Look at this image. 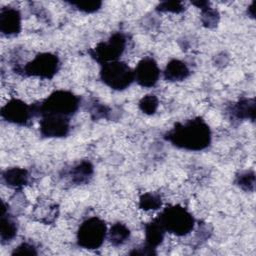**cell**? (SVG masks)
Here are the masks:
<instances>
[{
    "mask_svg": "<svg viewBox=\"0 0 256 256\" xmlns=\"http://www.w3.org/2000/svg\"><path fill=\"white\" fill-rule=\"evenodd\" d=\"M211 130L201 117H195L184 123H176L165 133L164 139L173 146L188 151H202L211 143Z\"/></svg>",
    "mask_w": 256,
    "mask_h": 256,
    "instance_id": "6da1fadb",
    "label": "cell"
},
{
    "mask_svg": "<svg viewBox=\"0 0 256 256\" xmlns=\"http://www.w3.org/2000/svg\"><path fill=\"white\" fill-rule=\"evenodd\" d=\"M81 98L69 90H55L44 100L33 103L34 116L55 114L70 117L80 106Z\"/></svg>",
    "mask_w": 256,
    "mask_h": 256,
    "instance_id": "7a4b0ae2",
    "label": "cell"
},
{
    "mask_svg": "<svg viewBox=\"0 0 256 256\" xmlns=\"http://www.w3.org/2000/svg\"><path fill=\"white\" fill-rule=\"evenodd\" d=\"M166 232L176 236L189 234L195 225L193 215L181 205H169L157 216Z\"/></svg>",
    "mask_w": 256,
    "mask_h": 256,
    "instance_id": "3957f363",
    "label": "cell"
},
{
    "mask_svg": "<svg viewBox=\"0 0 256 256\" xmlns=\"http://www.w3.org/2000/svg\"><path fill=\"white\" fill-rule=\"evenodd\" d=\"M100 79L109 88L122 91L127 89L135 81L134 70L123 61H112L102 65Z\"/></svg>",
    "mask_w": 256,
    "mask_h": 256,
    "instance_id": "277c9868",
    "label": "cell"
},
{
    "mask_svg": "<svg viewBox=\"0 0 256 256\" xmlns=\"http://www.w3.org/2000/svg\"><path fill=\"white\" fill-rule=\"evenodd\" d=\"M107 235L106 223L93 216L84 220L77 230V244L81 248L95 250L102 246Z\"/></svg>",
    "mask_w": 256,
    "mask_h": 256,
    "instance_id": "5b68a950",
    "label": "cell"
},
{
    "mask_svg": "<svg viewBox=\"0 0 256 256\" xmlns=\"http://www.w3.org/2000/svg\"><path fill=\"white\" fill-rule=\"evenodd\" d=\"M59 68L60 61L57 55L50 52H42L38 53L22 68L16 69V72L29 77L52 79L57 74Z\"/></svg>",
    "mask_w": 256,
    "mask_h": 256,
    "instance_id": "8992f818",
    "label": "cell"
},
{
    "mask_svg": "<svg viewBox=\"0 0 256 256\" xmlns=\"http://www.w3.org/2000/svg\"><path fill=\"white\" fill-rule=\"evenodd\" d=\"M127 45V38L122 32L113 33L107 41L99 42L94 48L88 51L90 57L103 65L117 61L124 53Z\"/></svg>",
    "mask_w": 256,
    "mask_h": 256,
    "instance_id": "52a82bcc",
    "label": "cell"
},
{
    "mask_svg": "<svg viewBox=\"0 0 256 256\" xmlns=\"http://www.w3.org/2000/svg\"><path fill=\"white\" fill-rule=\"evenodd\" d=\"M34 117L32 104H27L24 101L12 98L1 108V118L12 124L26 126Z\"/></svg>",
    "mask_w": 256,
    "mask_h": 256,
    "instance_id": "ba28073f",
    "label": "cell"
},
{
    "mask_svg": "<svg viewBox=\"0 0 256 256\" xmlns=\"http://www.w3.org/2000/svg\"><path fill=\"white\" fill-rule=\"evenodd\" d=\"M70 132V117L47 114L41 116L40 133L46 138L66 137Z\"/></svg>",
    "mask_w": 256,
    "mask_h": 256,
    "instance_id": "9c48e42d",
    "label": "cell"
},
{
    "mask_svg": "<svg viewBox=\"0 0 256 256\" xmlns=\"http://www.w3.org/2000/svg\"><path fill=\"white\" fill-rule=\"evenodd\" d=\"M135 81L144 88H151L156 85L160 77V69L152 57L142 58L134 69Z\"/></svg>",
    "mask_w": 256,
    "mask_h": 256,
    "instance_id": "30bf717a",
    "label": "cell"
},
{
    "mask_svg": "<svg viewBox=\"0 0 256 256\" xmlns=\"http://www.w3.org/2000/svg\"><path fill=\"white\" fill-rule=\"evenodd\" d=\"M21 13L18 9L10 6L0 10V31L5 36H14L21 31Z\"/></svg>",
    "mask_w": 256,
    "mask_h": 256,
    "instance_id": "8fae6325",
    "label": "cell"
},
{
    "mask_svg": "<svg viewBox=\"0 0 256 256\" xmlns=\"http://www.w3.org/2000/svg\"><path fill=\"white\" fill-rule=\"evenodd\" d=\"M255 99L241 98L229 107V114L236 120H255Z\"/></svg>",
    "mask_w": 256,
    "mask_h": 256,
    "instance_id": "7c38bea8",
    "label": "cell"
},
{
    "mask_svg": "<svg viewBox=\"0 0 256 256\" xmlns=\"http://www.w3.org/2000/svg\"><path fill=\"white\" fill-rule=\"evenodd\" d=\"M94 173V167L92 163L88 160H82L75 164L67 172V176L70 178L71 182L76 185L86 184L90 181Z\"/></svg>",
    "mask_w": 256,
    "mask_h": 256,
    "instance_id": "4fadbf2b",
    "label": "cell"
},
{
    "mask_svg": "<svg viewBox=\"0 0 256 256\" xmlns=\"http://www.w3.org/2000/svg\"><path fill=\"white\" fill-rule=\"evenodd\" d=\"M164 79L169 82H180L190 75V69L187 64L179 59L170 60L164 69Z\"/></svg>",
    "mask_w": 256,
    "mask_h": 256,
    "instance_id": "5bb4252c",
    "label": "cell"
},
{
    "mask_svg": "<svg viewBox=\"0 0 256 256\" xmlns=\"http://www.w3.org/2000/svg\"><path fill=\"white\" fill-rule=\"evenodd\" d=\"M145 229V245L148 246L149 248L156 249L164 239L165 236V229L159 222V220L154 218L152 221L149 223H146L144 226Z\"/></svg>",
    "mask_w": 256,
    "mask_h": 256,
    "instance_id": "9a60e30c",
    "label": "cell"
},
{
    "mask_svg": "<svg viewBox=\"0 0 256 256\" xmlns=\"http://www.w3.org/2000/svg\"><path fill=\"white\" fill-rule=\"evenodd\" d=\"M17 224L8 213V208L6 203H2V212H1V224H0V238L1 243L5 244L11 241L17 234Z\"/></svg>",
    "mask_w": 256,
    "mask_h": 256,
    "instance_id": "2e32d148",
    "label": "cell"
},
{
    "mask_svg": "<svg viewBox=\"0 0 256 256\" xmlns=\"http://www.w3.org/2000/svg\"><path fill=\"white\" fill-rule=\"evenodd\" d=\"M2 179L7 186L19 189L28 183L29 173L24 168L11 167L3 171Z\"/></svg>",
    "mask_w": 256,
    "mask_h": 256,
    "instance_id": "e0dca14e",
    "label": "cell"
},
{
    "mask_svg": "<svg viewBox=\"0 0 256 256\" xmlns=\"http://www.w3.org/2000/svg\"><path fill=\"white\" fill-rule=\"evenodd\" d=\"M193 5L197 6L201 10V22L207 28H214L219 22V13L216 9L210 7L207 1H194Z\"/></svg>",
    "mask_w": 256,
    "mask_h": 256,
    "instance_id": "ac0fdd59",
    "label": "cell"
},
{
    "mask_svg": "<svg viewBox=\"0 0 256 256\" xmlns=\"http://www.w3.org/2000/svg\"><path fill=\"white\" fill-rule=\"evenodd\" d=\"M130 234L131 232L125 224L121 222H116L110 227V230L108 232V239L113 246L117 247L126 243L127 240L130 238Z\"/></svg>",
    "mask_w": 256,
    "mask_h": 256,
    "instance_id": "d6986e66",
    "label": "cell"
},
{
    "mask_svg": "<svg viewBox=\"0 0 256 256\" xmlns=\"http://www.w3.org/2000/svg\"><path fill=\"white\" fill-rule=\"evenodd\" d=\"M162 205V200L159 194L153 192H147L140 196L139 207L145 211L159 209Z\"/></svg>",
    "mask_w": 256,
    "mask_h": 256,
    "instance_id": "ffe728a7",
    "label": "cell"
},
{
    "mask_svg": "<svg viewBox=\"0 0 256 256\" xmlns=\"http://www.w3.org/2000/svg\"><path fill=\"white\" fill-rule=\"evenodd\" d=\"M235 183L245 191H253L255 186V173L252 170L242 171L235 177Z\"/></svg>",
    "mask_w": 256,
    "mask_h": 256,
    "instance_id": "44dd1931",
    "label": "cell"
},
{
    "mask_svg": "<svg viewBox=\"0 0 256 256\" xmlns=\"http://www.w3.org/2000/svg\"><path fill=\"white\" fill-rule=\"evenodd\" d=\"M139 109L147 115H153L159 106V100L154 94H147L142 97L138 103Z\"/></svg>",
    "mask_w": 256,
    "mask_h": 256,
    "instance_id": "7402d4cb",
    "label": "cell"
},
{
    "mask_svg": "<svg viewBox=\"0 0 256 256\" xmlns=\"http://www.w3.org/2000/svg\"><path fill=\"white\" fill-rule=\"evenodd\" d=\"M68 3L71 6H74L77 10L84 13H94L98 11L102 6V2L98 0H80V1H72Z\"/></svg>",
    "mask_w": 256,
    "mask_h": 256,
    "instance_id": "603a6c76",
    "label": "cell"
},
{
    "mask_svg": "<svg viewBox=\"0 0 256 256\" xmlns=\"http://www.w3.org/2000/svg\"><path fill=\"white\" fill-rule=\"evenodd\" d=\"M156 10L160 12L181 13L185 10V6L181 1H163L156 6Z\"/></svg>",
    "mask_w": 256,
    "mask_h": 256,
    "instance_id": "cb8c5ba5",
    "label": "cell"
},
{
    "mask_svg": "<svg viewBox=\"0 0 256 256\" xmlns=\"http://www.w3.org/2000/svg\"><path fill=\"white\" fill-rule=\"evenodd\" d=\"M89 111H90L91 116L94 120L108 118V115L110 113L109 107H107L106 105H104L102 103H98L97 101L92 103Z\"/></svg>",
    "mask_w": 256,
    "mask_h": 256,
    "instance_id": "d4e9b609",
    "label": "cell"
},
{
    "mask_svg": "<svg viewBox=\"0 0 256 256\" xmlns=\"http://www.w3.org/2000/svg\"><path fill=\"white\" fill-rule=\"evenodd\" d=\"M12 255H37L35 246L29 242H23L12 251Z\"/></svg>",
    "mask_w": 256,
    "mask_h": 256,
    "instance_id": "484cf974",
    "label": "cell"
},
{
    "mask_svg": "<svg viewBox=\"0 0 256 256\" xmlns=\"http://www.w3.org/2000/svg\"><path fill=\"white\" fill-rule=\"evenodd\" d=\"M129 254L130 255H156L157 253H156L155 249L149 248L148 246L143 244L137 248H134Z\"/></svg>",
    "mask_w": 256,
    "mask_h": 256,
    "instance_id": "4316f807",
    "label": "cell"
}]
</instances>
